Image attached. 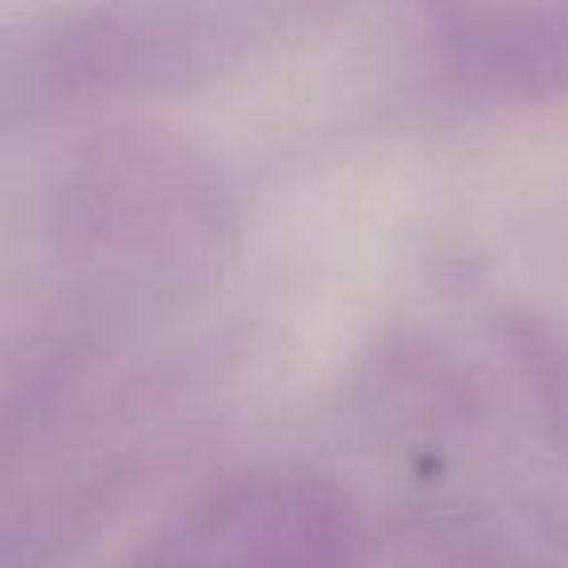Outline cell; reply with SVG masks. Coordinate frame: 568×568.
I'll list each match as a JSON object with an SVG mask.
<instances>
[{"label": "cell", "mask_w": 568, "mask_h": 568, "mask_svg": "<svg viewBox=\"0 0 568 568\" xmlns=\"http://www.w3.org/2000/svg\"><path fill=\"white\" fill-rule=\"evenodd\" d=\"M222 183L199 156L156 136L90 149L59 195L63 253L102 281L164 293L226 245Z\"/></svg>", "instance_id": "1"}, {"label": "cell", "mask_w": 568, "mask_h": 568, "mask_svg": "<svg viewBox=\"0 0 568 568\" xmlns=\"http://www.w3.org/2000/svg\"><path fill=\"white\" fill-rule=\"evenodd\" d=\"M444 63L464 87L495 98L568 90V17L541 9L467 12L444 36Z\"/></svg>", "instance_id": "2"}]
</instances>
